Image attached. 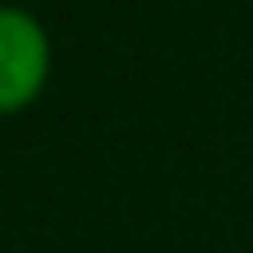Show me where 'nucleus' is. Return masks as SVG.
Returning a JSON list of instances; mask_svg holds the SVG:
<instances>
[{
  "label": "nucleus",
  "instance_id": "f257e3e1",
  "mask_svg": "<svg viewBox=\"0 0 253 253\" xmlns=\"http://www.w3.org/2000/svg\"><path fill=\"white\" fill-rule=\"evenodd\" d=\"M44 76H49L44 27L27 9L0 4V116L36 102V93L44 89Z\"/></svg>",
  "mask_w": 253,
  "mask_h": 253
}]
</instances>
